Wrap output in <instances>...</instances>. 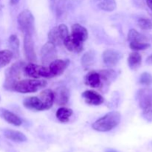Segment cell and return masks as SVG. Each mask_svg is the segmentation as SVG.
Listing matches in <instances>:
<instances>
[{
    "label": "cell",
    "instance_id": "1",
    "mask_svg": "<svg viewBox=\"0 0 152 152\" xmlns=\"http://www.w3.org/2000/svg\"><path fill=\"white\" fill-rule=\"evenodd\" d=\"M121 121L119 111H110L92 124V129L96 132H107L117 127Z\"/></svg>",
    "mask_w": 152,
    "mask_h": 152
},
{
    "label": "cell",
    "instance_id": "2",
    "mask_svg": "<svg viewBox=\"0 0 152 152\" xmlns=\"http://www.w3.org/2000/svg\"><path fill=\"white\" fill-rule=\"evenodd\" d=\"M46 86H47V82L45 80L28 79V80H19L16 82L13 86V91L22 94L35 93L45 87Z\"/></svg>",
    "mask_w": 152,
    "mask_h": 152
},
{
    "label": "cell",
    "instance_id": "3",
    "mask_svg": "<svg viewBox=\"0 0 152 152\" xmlns=\"http://www.w3.org/2000/svg\"><path fill=\"white\" fill-rule=\"evenodd\" d=\"M23 62H18L13 64L10 68L5 71V80L4 83V88L8 91H13V86L21 77V73L24 69Z\"/></svg>",
    "mask_w": 152,
    "mask_h": 152
},
{
    "label": "cell",
    "instance_id": "4",
    "mask_svg": "<svg viewBox=\"0 0 152 152\" xmlns=\"http://www.w3.org/2000/svg\"><path fill=\"white\" fill-rule=\"evenodd\" d=\"M18 25L24 35H33L34 31V17L29 10H24L18 15Z\"/></svg>",
    "mask_w": 152,
    "mask_h": 152
},
{
    "label": "cell",
    "instance_id": "5",
    "mask_svg": "<svg viewBox=\"0 0 152 152\" xmlns=\"http://www.w3.org/2000/svg\"><path fill=\"white\" fill-rule=\"evenodd\" d=\"M24 73L26 76L34 79L52 78L48 67L39 65L34 62H30L24 67Z\"/></svg>",
    "mask_w": 152,
    "mask_h": 152
},
{
    "label": "cell",
    "instance_id": "6",
    "mask_svg": "<svg viewBox=\"0 0 152 152\" xmlns=\"http://www.w3.org/2000/svg\"><path fill=\"white\" fill-rule=\"evenodd\" d=\"M69 36L68 28L65 24H61L59 26L52 28L48 33V40L56 46L61 45Z\"/></svg>",
    "mask_w": 152,
    "mask_h": 152
},
{
    "label": "cell",
    "instance_id": "7",
    "mask_svg": "<svg viewBox=\"0 0 152 152\" xmlns=\"http://www.w3.org/2000/svg\"><path fill=\"white\" fill-rule=\"evenodd\" d=\"M40 55H41L42 63L44 65H49L50 62L54 61L57 58V50H56V45L48 41L42 48Z\"/></svg>",
    "mask_w": 152,
    "mask_h": 152
},
{
    "label": "cell",
    "instance_id": "8",
    "mask_svg": "<svg viewBox=\"0 0 152 152\" xmlns=\"http://www.w3.org/2000/svg\"><path fill=\"white\" fill-rule=\"evenodd\" d=\"M137 99L140 108L142 110L152 106V88H143L137 93Z\"/></svg>",
    "mask_w": 152,
    "mask_h": 152
},
{
    "label": "cell",
    "instance_id": "9",
    "mask_svg": "<svg viewBox=\"0 0 152 152\" xmlns=\"http://www.w3.org/2000/svg\"><path fill=\"white\" fill-rule=\"evenodd\" d=\"M123 57L120 51L114 49H108L102 53V60L106 66L111 68L117 65Z\"/></svg>",
    "mask_w": 152,
    "mask_h": 152
},
{
    "label": "cell",
    "instance_id": "10",
    "mask_svg": "<svg viewBox=\"0 0 152 152\" xmlns=\"http://www.w3.org/2000/svg\"><path fill=\"white\" fill-rule=\"evenodd\" d=\"M24 53L26 59L30 62H35L37 61L32 35H24Z\"/></svg>",
    "mask_w": 152,
    "mask_h": 152
},
{
    "label": "cell",
    "instance_id": "11",
    "mask_svg": "<svg viewBox=\"0 0 152 152\" xmlns=\"http://www.w3.org/2000/svg\"><path fill=\"white\" fill-rule=\"evenodd\" d=\"M69 65V61L64 60V59H55L49 64V71L52 77H57L61 75L65 71Z\"/></svg>",
    "mask_w": 152,
    "mask_h": 152
},
{
    "label": "cell",
    "instance_id": "12",
    "mask_svg": "<svg viewBox=\"0 0 152 152\" xmlns=\"http://www.w3.org/2000/svg\"><path fill=\"white\" fill-rule=\"evenodd\" d=\"M82 96L85 99L86 103L88 105H99L104 102V98L102 97V95L92 90L84 91L82 94Z\"/></svg>",
    "mask_w": 152,
    "mask_h": 152
},
{
    "label": "cell",
    "instance_id": "13",
    "mask_svg": "<svg viewBox=\"0 0 152 152\" xmlns=\"http://www.w3.org/2000/svg\"><path fill=\"white\" fill-rule=\"evenodd\" d=\"M24 106L34 111H45L44 104L39 96H29L23 101Z\"/></svg>",
    "mask_w": 152,
    "mask_h": 152
},
{
    "label": "cell",
    "instance_id": "14",
    "mask_svg": "<svg viewBox=\"0 0 152 152\" xmlns=\"http://www.w3.org/2000/svg\"><path fill=\"white\" fill-rule=\"evenodd\" d=\"M63 45L69 51L80 53L83 50V42L76 39L71 34L64 40Z\"/></svg>",
    "mask_w": 152,
    "mask_h": 152
},
{
    "label": "cell",
    "instance_id": "15",
    "mask_svg": "<svg viewBox=\"0 0 152 152\" xmlns=\"http://www.w3.org/2000/svg\"><path fill=\"white\" fill-rule=\"evenodd\" d=\"M71 35L76 39L84 43L88 37V32L87 29L80 24H74L71 27Z\"/></svg>",
    "mask_w": 152,
    "mask_h": 152
},
{
    "label": "cell",
    "instance_id": "16",
    "mask_svg": "<svg viewBox=\"0 0 152 152\" xmlns=\"http://www.w3.org/2000/svg\"><path fill=\"white\" fill-rule=\"evenodd\" d=\"M54 102L59 105H65L69 99V92L65 87H59L53 91Z\"/></svg>",
    "mask_w": 152,
    "mask_h": 152
},
{
    "label": "cell",
    "instance_id": "17",
    "mask_svg": "<svg viewBox=\"0 0 152 152\" xmlns=\"http://www.w3.org/2000/svg\"><path fill=\"white\" fill-rule=\"evenodd\" d=\"M85 83L87 86L94 88H97L100 87L102 80H101L99 72L92 71L88 73L85 77Z\"/></svg>",
    "mask_w": 152,
    "mask_h": 152
},
{
    "label": "cell",
    "instance_id": "18",
    "mask_svg": "<svg viewBox=\"0 0 152 152\" xmlns=\"http://www.w3.org/2000/svg\"><path fill=\"white\" fill-rule=\"evenodd\" d=\"M39 96L42 100L44 104L45 110H48L53 106L54 102V93L50 89H45L39 94Z\"/></svg>",
    "mask_w": 152,
    "mask_h": 152
},
{
    "label": "cell",
    "instance_id": "19",
    "mask_svg": "<svg viewBox=\"0 0 152 152\" xmlns=\"http://www.w3.org/2000/svg\"><path fill=\"white\" fill-rule=\"evenodd\" d=\"M4 135L8 140L16 142H23L27 141V137L23 133L18 131L6 129L4 132Z\"/></svg>",
    "mask_w": 152,
    "mask_h": 152
},
{
    "label": "cell",
    "instance_id": "20",
    "mask_svg": "<svg viewBox=\"0 0 152 152\" xmlns=\"http://www.w3.org/2000/svg\"><path fill=\"white\" fill-rule=\"evenodd\" d=\"M98 8L107 12H112L117 7L115 0H94Z\"/></svg>",
    "mask_w": 152,
    "mask_h": 152
},
{
    "label": "cell",
    "instance_id": "21",
    "mask_svg": "<svg viewBox=\"0 0 152 152\" xmlns=\"http://www.w3.org/2000/svg\"><path fill=\"white\" fill-rule=\"evenodd\" d=\"M1 116H2L3 119L6 122L13 125V126H19L22 123V121L20 119V117H18L14 113L11 112L10 111H7V110H3L2 113H1Z\"/></svg>",
    "mask_w": 152,
    "mask_h": 152
},
{
    "label": "cell",
    "instance_id": "22",
    "mask_svg": "<svg viewBox=\"0 0 152 152\" xmlns=\"http://www.w3.org/2000/svg\"><path fill=\"white\" fill-rule=\"evenodd\" d=\"M142 64V56L138 52H132L128 58V65L132 70H136Z\"/></svg>",
    "mask_w": 152,
    "mask_h": 152
},
{
    "label": "cell",
    "instance_id": "23",
    "mask_svg": "<svg viewBox=\"0 0 152 152\" xmlns=\"http://www.w3.org/2000/svg\"><path fill=\"white\" fill-rule=\"evenodd\" d=\"M73 114L72 109L66 107H60L59 109L56 111V118L60 121L61 123H68L69 121L70 117Z\"/></svg>",
    "mask_w": 152,
    "mask_h": 152
},
{
    "label": "cell",
    "instance_id": "24",
    "mask_svg": "<svg viewBox=\"0 0 152 152\" xmlns=\"http://www.w3.org/2000/svg\"><path fill=\"white\" fill-rule=\"evenodd\" d=\"M8 44L13 56L18 57L19 56V40L17 36L15 34H12L11 36H10L8 39Z\"/></svg>",
    "mask_w": 152,
    "mask_h": 152
},
{
    "label": "cell",
    "instance_id": "25",
    "mask_svg": "<svg viewBox=\"0 0 152 152\" xmlns=\"http://www.w3.org/2000/svg\"><path fill=\"white\" fill-rule=\"evenodd\" d=\"M13 57V54L10 50H0V68H4L8 65Z\"/></svg>",
    "mask_w": 152,
    "mask_h": 152
},
{
    "label": "cell",
    "instance_id": "26",
    "mask_svg": "<svg viewBox=\"0 0 152 152\" xmlns=\"http://www.w3.org/2000/svg\"><path fill=\"white\" fill-rule=\"evenodd\" d=\"M95 61V53L94 51L86 52L84 53L81 59V63L84 68H89L91 66Z\"/></svg>",
    "mask_w": 152,
    "mask_h": 152
},
{
    "label": "cell",
    "instance_id": "27",
    "mask_svg": "<svg viewBox=\"0 0 152 152\" xmlns=\"http://www.w3.org/2000/svg\"><path fill=\"white\" fill-rule=\"evenodd\" d=\"M100 75L101 80L105 81V83H111L113 80H115L117 77V73L113 70H103L99 72Z\"/></svg>",
    "mask_w": 152,
    "mask_h": 152
},
{
    "label": "cell",
    "instance_id": "28",
    "mask_svg": "<svg viewBox=\"0 0 152 152\" xmlns=\"http://www.w3.org/2000/svg\"><path fill=\"white\" fill-rule=\"evenodd\" d=\"M128 40L129 42H144L147 40L146 37L138 32L135 29H131L128 34Z\"/></svg>",
    "mask_w": 152,
    "mask_h": 152
},
{
    "label": "cell",
    "instance_id": "29",
    "mask_svg": "<svg viewBox=\"0 0 152 152\" xmlns=\"http://www.w3.org/2000/svg\"><path fill=\"white\" fill-rule=\"evenodd\" d=\"M129 46L131 49L135 51H138V50H142L148 48L150 47V44L144 42H130Z\"/></svg>",
    "mask_w": 152,
    "mask_h": 152
},
{
    "label": "cell",
    "instance_id": "30",
    "mask_svg": "<svg viewBox=\"0 0 152 152\" xmlns=\"http://www.w3.org/2000/svg\"><path fill=\"white\" fill-rule=\"evenodd\" d=\"M138 25L142 30H151L152 29V19L147 18H140L138 20Z\"/></svg>",
    "mask_w": 152,
    "mask_h": 152
},
{
    "label": "cell",
    "instance_id": "31",
    "mask_svg": "<svg viewBox=\"0 0 152 152\" xmlns=\"http://www.w3.org/2000/svg\"><path fill=\"white\" fill-rule=\"evenodd\" d=\"M139 82L140 84L144 86H149L152 85V75L148 72L142 73L140 77Z\"/></svg>",
    "mask_w": 152,
    "mask_h": 152
},
{
    "label": "cell",
    "instance_id": "32",
    "mask_svg": "<svg viewBox=\"0 0 152 152\" xmlns=\"http://www.w3.org/2000/svg\"><path fill=\"white\" fill-rule=\"evenodd\" d=\"M142 117L148 123H152V106L142 110Z\"/></svg>",
    "mask_w": 152,
    "mask_h": 152
},
{
    "label": "cell",
    "instance_id": "33",
    "mask_svg": "<svg viewBox=\"0 0 152 152\" xmlns=\"http://www.w3.org/2000/svg\"><path fill=\"white\" fill-rule=\"evenodd\" d=\"M146 63L148 64V65H152V54L150 55L148 58L146 59Z\"/></svg>",
    "mask_w": 152,
    "mask_h": 152
},
{
    "label": "cell",
    "instance_id": "34",
    "mask_svg": "<svg viewBox=\"0 0 152 152\" xmlns=\"http://www.w3.org/2000/svg\"><path fill=\"white\" fill-rule=\"evenodd\" d=\"M146 3L148 7H149L150 10L152 11V0H146Z\"/></svg>",
    "mask_w": 152,
    "mask_h": 152
},
{
    "label": "cell",
    "instance_id": "35",
    "mask_svg": "<svg viewBox=\"0 0 152 152\" xmlns=\"http://www.w3.org/2000/svg\"><path fill=\"white\" fill-rule=\"evenodd\" d=\"M19 1V0H10V3L12 4V5H14V4H16Z\"/></svg>",
    "mask_w": 152,
    "mask_h": 152
},
{
    "label": "cell",
    "instance_id": "36",
    "mask_svg": "<svg viewBox=\"0 0 152 152\" xmlns=\"http://www.w3.org/2000/svg\"><path fill=\"white\" fill-rule=\"evenodd\" d=\"M105 152H119L114 149H111V148H108V149L105 150Z\"/></svg>",
    "mask_w": 152,
    "mask_h": 152
},
{
    "label": "cell",
    "instance_id": "37",
    "mask_svg": "<svg viewBox=\"0 0 152 152\" xmlns=\"http://www.w3.org/2000/svg\"><path fill=\"white\" fill-rule=\"evenodd\" d=\"M0 100H1V96H0Z\"/></svg>",
    "mask_w": 152,
    "mask_h": 152
},
{
    "label": "cell",
    "instance_id": "38",
    "mask_svg": "<svg viewBox=\"0 0 152 152\" xmlns=\"http://www.w3.org/2000/svg\"><path fill=\"white\" fill-rule=\"evenodd\" d=\"M50 1H53V0H50Z\"/></svg>",
    "mask_w": 152,
    "mask_h": 152
}]
</instances>
